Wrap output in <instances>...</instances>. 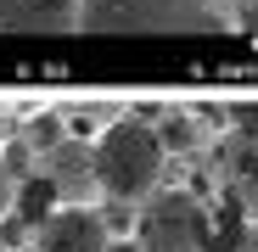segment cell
Listing matches in <instances>:
<instances>
[{"label":"cell","mask_w":258,"mask_h":252,"mask_svg":"<svg viewBox=\"0 0 258 252\" xmlns=\"http://www.w3.org/2000/svg\"><path fill=\"white\" fill-rule=\"evenodd\" d=\"M0 252H6V246H0Z\"/></svg>","instance_id":"cell-15"},{"label":"cell","mask_w":258,"mask_h":252,"mask_svg":"<svg viewBox=\"0 0 258 252\" xmlns=\"http://www.w3.org/2000/svg\"><path fill=\"white\" fill-rule=\"evenodd\" d=\"M62 207V196H56V185H51V174L39 168V174H28V180H17V196H12V219L23 224V230H39L51 213Z\"/></svg>","instance_id":"cell-7"},{"label":"cell","mask_w":258,"mask_h":252,"mask_svg":"<svg viewBox=\"0 0 258 252\" xmlns=\"http://www.w3.org/2000/svg\"><path fill=\"white\" fill-rule=\"evenodd\" d=\"M12 196H17V174H12L6 162H0V219L12 213Z\"/></svg>","instance_id":"cell-11"},{"label":"cell","mask_w":258,"mask_h":252,"mask_svg":"<svg viewBox=\"0 0 258 252\" xmlns=\"http://www.w3.org/2000/svg\"><path fill=\"white\" fill-rule=\"evenodd\" d=\"M157 140H163V151H197L208 135H202V123H197L191 112H168V118L157 123Z\"/></svg>","instance_id":"cell-9"},{"label":"cell","mask_w":258,"mask_h":252,"mask_svg":"<svg viewBox=\"0 0 258 252\" xmlns=\"http://www.w3.org/2000/svg\"><path fill=\"white\" fill-rule=\"evenodd\" d=\"M163 168L168 151L157 140V123H146L141 112H123L96 135V185L112 202H146L163 185Z\"/></svg>","instance_id":"cell-2"},{"label":"cell","mask_w":258,"mask_h":252,"mask_svg":"<svg viewBox=\"0 0 258 252\" xmlns=\"http://www.w3.org/2000/svg\"><path fill=\"white\" fill-rule=\"evenodd\" d=\"M236 252H258V219L247 224V235H241V246H236Z\"/></svg>","instance_id":"cell-13"},{"label":"cell","mask_w":258,"mask_h":252,"mask_svg":"<svg viewBox=\"0 0 258 252\" xmlns=\"http://www.w3.org/2000/svg\"><path fill=\"white\" fill-rule=\"evenodd\" d=\"M135 241L146 252H213V207L197 191H180V185L163 191L157 185L141 207Z\"/></svg>","instance_id":"cell-3"},{"label":"cell","mask_w":258,"mask_h":252,"mask_svg":"<svg viewBox=\"0 0 258 252\" xmlns=\"http://www.w3.org/2000/svg\"><path fill=\"white\" fill-rule=\"evenodd\" d=\"M225 0H84L79 34H230Z\"/></svg>","instance_id":"cell-1"},{"label":"cell","mask_w":258,"mask_h":252,"mask_svg":"<svg viewBox=\"0 0 258 252\" xmlns=\"http://www.w3.org/2000/svg\"><path fill=\"white\" fill-rule=\"evenodd\" d=\"M96 213H101V224H107V235H118V230L129 235V230L141 224V213H135V202H112V196H107V207H96Z\"/></svg>","instance_id":"cell-10"},{"label":"cell","mask_w":258,"mask_h":252,"mask_svg":"<svg viewBox=\"0 0 258 252\" xmlns=\"http://www.w3.org/2000/svg\"><path fill=\"white\" fill-rule=\"evenodd\" d=\"M28 151H39V157H45V151H56L62 140H68V118L62 112H39V118H28L23 123V135H17Z\"/></svg>","instance_id":"cell-8"},{"label":"cell","mask_w":258,"mask_h":252,"mask_svg":"<svg viewBox=\"0 0 258 252\" xmlns=\"http://www.w3.org/2000/svg\"><path fill=\"white\" fill-rule=\"evenodd\" d=\"M107 224L96 207H56L34 230V252H107Z\"/></svg>","instance_id":"cell-5"},{"label":"cell","mask_w":258,"mask_h":252,"mask_svg":"<svg viewBox=\"0 0 258 252\" xmlns=\"http://www.w3.org/2000/svg\"><path fill=\"white\" fill-rule=\"evenodd\" d=\"M225 6H230V12H236V23H241V12H247V6H258V0H225Z\"/></svg>","instance_id":"cell-14"},{"label":"cell","mask_w":258,"mask_h":252,"mask_svg":"<svg viewBox=\"0 0 258 252\" xmlns=\"http://www.w3.org/2000/svg\"><path fill=\"white\" fill-rule=\"evenodd\" d=\"M225 191L241 213L258 219V135H230L225 146Z\"/></svg>","instance_id":"cell-6"},{"label":"cell","mask_w":258,"mask_h":252,"mask_svg":"<svg viewBox=\"0 0 258 252\" xmlns=\"http://www.w3.org/2000/svg\"><path fill=\"white\" fill-rule=\"evenodd\" d=\"M107 252H146V246H141L135 235H112V241H107Z\"/></svg>","instance_id":"cell-12"},{"label":"cell","mask_w":258,"mask_h":252,"mask_svg":"<svg viewBox=\"0 0 258 252\" xmlns=\"http://www.w3.org/2000/svg\"><path fill=\"white\" fill-rule=\"evenodd\" d=\"M45 174L62 196V207H90V196H101L96 185V140H62L56 151H45Z\"/></svg>","instance_id":"cell-4"}]
</instances>
